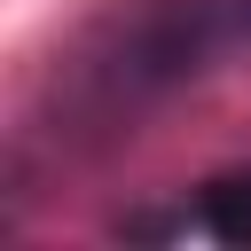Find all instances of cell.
<instances>
[{
    "instance_id": "2",
    "label": "cell",
    "mask_w": 251,
    "mask_h": 251,
    "mask_svg": "<svg viewBox=\"0 0 251 251\" xmlns=\"http://www.w3.org/2000/svg\"><path fill=\"white\" fill-rule=\"evenodd\" d=\"M126 235H220V243H251V173H220V180H204L196 212L180 204L173 220H126Z\"/></svg>"
},
{
    "instance_id": "1",
    "label": "cell",
    "mask_w": 251,
    "mask_h": 251,
    "mask_svg": "<svg viewBox=\"0 0 251 251\" xmlns=\"http://www.w3.org/2000/svg\"><path fill=\"white\" fill-rule=\"evenodd\" d=\"M251 63V0H141L110 16L55 86L63 133H118L149 102Z\"/></svg>"
}]
</instances>
